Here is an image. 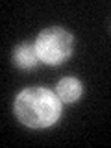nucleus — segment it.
Wrapping results in <instances>:
<instances>
[{"instance_id": "f257e3e1", "label": "nucleus", "mask_w": 111, "mask_h": 148, "mask_svg": "<svg viewBox=\"0 0 111 148\" xmlns=\"http://www.w3.org/2000/svg\"><path fill=\"white\" fill-rule=\"evenodd\" d=\"M13 115L30 130H48L61 120L63 102L48 87H24L13 100Z\"/></svg>"}, {"instance_id": "f03ea898", "label": "nucleus", "mask_w": 111, "mask_h": 148, "mask_svg": "<svg viewBox=\"0 0 111 148\" xmlns=\"http://www.w3.org/2000/svg\"><path fill=\"white\" fill-rule=\"evenodd\" d=\"M34 45L41 65L59 67L72 58L76 37L63 26H48L37 34Z\"/></svg>"}, {"instance_id": "7ed1b4c3", "label": "nucleus", "mask_w": 111, "mask_h": 148, "mask_svg": "<svg viewBox=\"0 0 111 148\" xmlns=\"http://www.w3.org/2000/svg\"><path fill=\"white\" fill-rule=\"evenodd\" d=\"M11 63L15 65L18 71H34L41 65L39 56L35 52L34 41H22L13 46L11 52Z\"/></svg>"}, {"instance_id": "20e7f679", "label": "nucleus", "mask_w": 111, "mask_h": 148, "mask_svg": "<svg viewBox=\"0 0 111 148\" xmlns=\"http://www.w3.org/2000/svg\"><path fill=\"white\" fill-rule=\"evenodd\" d=\"M83 92H85V85H83V82L76 76H63L61 80L56 83V95H58L59 100L67 106L76 104L83 96Z\"/></svg>"}]
</instances>
